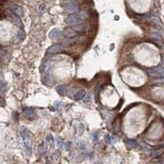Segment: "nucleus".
<instances>
[{
  "label": "nucleus",
  "instance_id": "nucleus-22",
  "mask_svg": "<svg viewBox=\"0 0 164 164\" xmlns=\"http://www.w3.org/2000/svg\"><path fill=\"white\" fill-rule=\"evenodd\" d=\"M3 16H4V11H3V8H1V7H0V20L3 18Z\"/></svg>",
  "mask_w": 164,
  "mask_h": 164
},
{
  "label": "nucleus",
  "instance_id": "nucleus-14",
  "mask_svg": "<svg viewBox=\"0 0 164 164\" xmlns=\"http://www.w3.org/2000/svg\"><path fill=\"white\" fill-rule=\"evenodd\" d=\"M57 144H58V148H60V149L62 148L63 141H62V138H60V137H58V138H57Z\"/></svg>",
  "mask_w": 164,
  "mask_h": 164
},
{
  "label": "nucleus",
  "instance_id": "nucleus-9",
  "mask_svg": "<svg viewBox=\"0 0 164 164\" xmlns=\"http://www.w3.org/2000/svg\"><path fill=\"white\" fill-rule=\"evenodd\" d=\"M56 90H57V92L58 93V95H64L65 94L67 93V87H66V85H59L56 88Z\"/></svg>",
  "mask_w": 164,
  "mask_h": 164
},
{
  "label": "nucleus",
  "instance_id": "nucleus-12",
  "mask_svg": "<svg viewBox=\"0 0 164 164\" xmlns=\"http://www.w3.org/2000/svg\"><path fill=\"white\" fill-rule=\"evenodd\" d=\"M46 150V147H45V144H41L40 146H39V149H38V151H39V153L40 154H42V153H44Z\"/></svg>",
  "mask_w": 164,
  "mask_h": 164
},
{
  "label": "nucleus",
  "instance_id": "nucleus-10",
  "mask_svg": "<svg viewBox=\"0 0 164 164\" xmlns=\"http://www.w3.org/2000/svg\"><path fill=\"white\" fill-rule=\"evenodd\" d=\"M136 145V141L135 139H128V140L125 141V146L128 149H133L135 146Z\"/></svg>",
  "mask_w": 164,
  "mask_h": 164
},
{
  "label": "nucleus",
  "instance_id": "nucleus-2",
  "mask_svg": "<svg viewBox=\"0 0 164 164\" xmlns=\"http://www.w3.org/2000/svg\"><path fill=\"white\" fill-rule=\"evenodd\" d=\"M87 40H88V38L85 37L84 34H79V35H76L74 37L69 38V39L66 40L63 42V44L66 46H70V45H76V44H82Z\"/></svg>",
  "mask_w": 164,
  "mask_h": 164
},
{
  "label": "nucleus",
  "instance_id": "nucleus-24",
  "mask_svg": "<svg viewBox=\"0 0 164 164\" xmlns=\"http://www.w3.org/2000/svg\"><path fill=\"white\" fill-rule=\"evenodd\" d=\"M95 164H103L102 162H95Z\"/></svg>",
  "mask_w": 164,
  "mask_h": 164
},
{
  "label": "nucleus",
  "instance_id": "nucleus-23",
  "mask_svg": "<svg viewBox=\"0 0 164 164\" xmlns=\"http://www.w3.org/2000/svg\"><path fill=\"white\" fill-rule=\"evenodd\" d=\"M109 136L107 135H105V139H106V141H107V143H109V138H108Z\"/></svg>",
  "mask_w": 164,
  "mask_h": 164
},
{
  "label": "nucleus",
  "instance_id": "nucleus-4",
  "mask_svg": "<svg viewBox=\"0 0 164 164\" xmlns=\"http://www.w3.org/2000/svg\"><path fill=\"white\" fill-rule=\"evenodd\" d=\"M148 74L153 78H158V77L162 78L163 69L161 67H156V68L149 69V70H148Z\"/></svg>",
  "mask_w": 164,
  "mask_h": 164
},
{
  "label": "nucleus",
  "instance_id": "nucleus-1",
  "mask_svg": "<svg viewBox=\"0 0 164 164\" xmlns=\"http://www.w3.org/2000/svg\"><path fill=\"white\" fill-rule=\"evenodd\" d=\"M87 17H88V13L85 11H80L76 13H72L70 14L67 16V20H66V22L69 25H75V24H77L83 22L84 20H85Z\"/></svg>",
  "mask_w": 164,
  "mask_h": 164
},
{
  "label": "nucleus",
  "instance_id": "nucleus-17",
  "mask_svg": "<svg viewBox=\"0 0 164 164\" xmlns=\"http://www.w3.org/2000/svg\"><path fill=\"white\" fill-rule=\"evenodd\" d=\"M26 116H27L28 117H30V118H31V117H33L34 116V115H35V113H34V111L31 110V111H30V112H26Z\"/></svg>",
  "mask_w": 164,
  "mask_h": 164
},
{
  "label": "nucleus",
  "instance_id": "nucleus-3",
  "mask_svg": "<svg viewBox=\"0 0 164 164\" xmlns=\"http://www.w3.org/2000/svg\"><path fill=\"white\" fill-rule=\"evenodd\" d=\"M71 28L73 30L76 31V34H84V33L89 28V26L85 23H80L79 25H76L74 26H71Z\"/></svg>",
  "mask_w": 164,
  "mask_h": 164
},
{
  "label": "nucleus",
  "instance_id": "nucleus-20",
  "mask_svg": "<svg viewBox=\"0 0 164 164\" xmlns=\"http://www.w3.org/2000/svg\"><path fill=\"white\" fill-rule=\"evenodd\" d=\"M84 130H85V128H84V125L83 124H80L79 125V135H82Z\"/></svg>",
  "mask_w": 164,
  "mask_h": 164
},
{
  "label": "nucleus",
  "instance_id": "nucleus-16",
  "mask_svg": "<svg viewBox=\"0 0 164 164\" xmlns=\"http://www.w3.org/2000/svg\"><path fill=\"white\" fill-rule=\"evenodd\" d=\"M78 148L80 149H81V150H85V149H86L85 144L84 142H79L78 143Z\"/></svg>",
  "mask_w": 164,
  "mask_h": 164
},
{
  "label": "nucleus",
  "instance_id": "nucleus-13",
  "mask_svg": "<svg viewBox=\"0 0 164 164\" xmlns=\"http://www.w3.org/2000/svg\"><path fill=\"white\" fill-rule=\"evenodd\" d=\"M91 139L94 142H97L99 140V135H98L97 132H95V133H93L91 135Z\"/></svg>",
  "mask_w": 164,
  "mask_h": 164
},
{
  "label": "nucleus",
  "instance_id": "nucleus-11",
  "mask_svg": "<svg viewBox=\"0 0 164 164\" xmlns=\"http://www.w3.org/2000/svg\"><path fill=\"white\" fill-rule=\"evenodd\" d=\"M64 34L66 36H67L69 38H71V37H74L76 35V32L75 30H73L71 28H68V29L65 30L64 31Z\"/></svg>",
  "mask_w": 164,
  "mask_h": 164
},
{
  "label": "nucleus",
  "instance_id": "nucleus-18",
  "mask_svg": "<svg viewBox=\"0 0 164 164\" xmlns=\"http://www.w3.org/2000/svg\"><path fill=\"white\" fill-rule=\"evenodd\" d=\"M47 140H48V144H50L51 147H53V139L52 138L51 135H49V136L48 137Z\"/></svg>",
  "mask_w": 164,
  "mask_h": 164
},
{
  "label": "nucleus",
  "instance_id": "nucleus-8",
  "mask_svg": "<svg viewBox=\"0 0 164 164\" xmlns=\"http://www.w3.org/2000/svg\"><path fill=\"white\" fill-rule=\"evenodd\" d=\"M86 95V91H85V89H81V90H79V91L77 92L75 95V99L76 100H81L82 99H84V97Z\"/></svg>",
  "mask_w": 164,
  "mask_h": 164
},
{
  "label": "nucleus",
  "instance_id": "nucleus-7",
  "mask_svg": "<svg viewBox=\"0 0 164 164\" xmlns=\"http://www.w3.org/2000/svg\"><path fill=\"white\" fill-rule=\"evenodd\" d=\"M61 34H62V32L60 30H58V29H53L50 31L49 38L52 40H57L61 36Z\"/></svg>",
  "mask_w": 164,
  "mask_h": 164
},
{
  "label": "nucleus",
  "instance_id": "nucleus-19",
  "mask_svg": "<svg viewBox=\"0 0 164 164\" xmlns=\"http://www.w3.org/2000/svg\"><path fill=\"white\" fill-rule=\"evenodd\" d=\"M64 149H66V151H70V149H71V143L70 142L66 143L64 144Z\"/></svg>",
  "mask_w": 164,
  "mask_h": 164
},
{
  "label": "nucleus",
  "instance_id": "nucleus-5",
  "mask_svg": "<svg viewBox=\"0 0 164 164\" xmlns=\"http://www.w3.org/2000/svg\"><path fill=\"white\" fill-rule=\"evenodd\" d=\"M63 51V46L61 44H54V45H52L47 50V53H61V52Z\"/></svg>",
  "mask_w": 164,
  "mask_h": 164
},
{
  "label": "nucleus",
  "instance_id": "nucleus-15",
  "mask_svg": "<svg viewBox=\"0 0 164 164\" xmlns=\"http://www.w3.org/2000/svg\"><path fill=\"white\" fill-rule=\"evenodd\" d=\"M52 157H53V159L54 160V161H58V158H59V157H60V153H59L58 151L55 152Z\"/></svg>",
  "mask_w": 164,
  "mask_h": 164
},
{
  "label": "nucleus",
  "instance_id": "nucleus-6",
  "mask_svg": "<svg viewBox=\"0 0 164 164\" xmlns=\"http://www.w3.org/2000/svg\"><path fill=\"white\" fill-rule=\"evenodd\" d=\"M69 5L67 6V8H66V11L69 13H73L76 12L78 10V5L76 4L75 2H69Z\"/></svg>",
  "mask_w": 164,
  "mask_h": 164
},
{
  "label": "nucleus",
  "instance_id": "nucleus-21",
  "mask_svg": "<svg viewBox=\"0 0 164 164\" xmlns=\"http://www.w3.org/2000/svg\"><path fill=\"white\" fill-rule=\"evenodd\" d=\"M109 139H110V140L112 141V143H113V144L116 143L118 140V139L116 136H111V138H109Z\"/></svg>",
  "mask_w": 164,
  "mask_h": 164
}]
</instances>
